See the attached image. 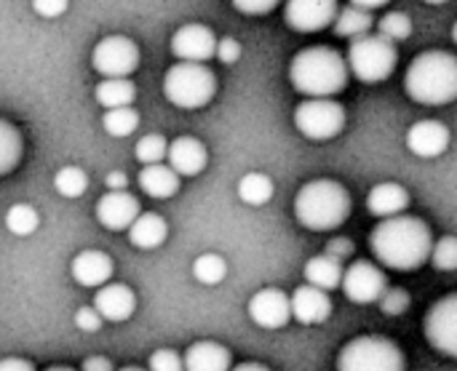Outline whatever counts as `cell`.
<instances>
[{"label":"cell","mask_w":457,"mask_h":371,"mask_svg":"<svg viewBox=\"0 0 457 371\" xmlns=\"http://www.w3.org/2000/svg\"><path fill=\"white\" fill-rule=\"evenodd\" d=\"M46 371H72V369H67V367H51V369H46Z\"/></svg>","instance_id":"49"},{"label":"cell","mask_w":457,"mask_h":371,"mask_svg":"<svg viewBox=\"0 0 457 371\" xmlns=\"http://www.w3.org/2000/svg\"><path fill=\"white\" fill-rule=\"evenodd\" d=\"M426 340L447 359L457 356V294L442 297L426 316Z\"/></svg>","instance_id":"10"},{"label":"cell","mask_w":457,"mask_h":371,"mask_svg":"<svg viewBox=\"0 0 457 371\" xmlns=\"http://www.w3.org/2000/svg\"><path fill=\"white\" fill-rule=\"evenodd\" d=\"M399 62L396 43L386 40L383 35H359L351 40L345 64L361 83H383L394 75Z\"/></svg>","instance_id":"6"},{"label":"cell","mask_w":457,"mask_h":371,"mask_svg":"<svg viewBox=\"0 0 457 371\" xmlns=\"http://www.w3.org/2000/svg\"><path fill=\"white\" fill-rule=\"evenodd\" d=\"M340 286L345 292V297L356 305H372L378 302V297L383 294V289L388 286L386 284V276L380 268H375L372 262H351L348 268H343V278H340Z\"/></svg>","instance_id":"11"},{"label":"cell","mask_w":457,"mask_h":371,"mask_svg":"<svg viewBox=\"0 0 457 371\" xmlns=\"http://www.w3.org/2000/svg\"><path fill=\"white\" fill-rule=\"evenodd\" d=\"M332 29L337 37H359V35H367L372 29V13L367 8H359V5H348L343 11L335 13L332 19Z\"/></svg>","instance_id":"27"},{"label":"cell","mask_w":457,"mask_h":371,"mask_svg":"<svg viewBox=\"0 0 457 371\" xmlns=\"http://www.w3.org/2000/svg\"><path fill=\"white\" fill-rule=\"evenodd\" d=\"M378 35H383L386 40L396 43V40H407L412 35V19L402 11H391L378 21Z\"/></svg>","instance_id":"34"},{"label":"cell","mask_w":457,"mask_h":371,"mask_svg":"<svg viewBox=\"0 0 457 371\" xmlns=\"http://www.w3.org/2000/svg\"><path fill=\"white\" fill-rule=\"evenodd\" d=\"M142 211L139 201L126 190H110L96 203V219L107 230H126Z\"/></svg>","instance_id":"16"},{"label":"cell","mask_w":457,"mask_h":371,"mask_svg":"<svg viewBox=\"0 0 457 371\" xmlns=\"http://www.w3.org/2000/svg\"><path fill=\"white\" fill-rule=\"evenodd\" d=\"M327 254H329L332 260H337V262L351 260V257H353V241H348V238H332V241L327 243Z\"/></svg>","instance_id":"43"},{"label":"cell","mask_w":457,"mask_h":371,"mask_svg":"<svg viewBox=\"0 0 457 371\" xmlns=\"http://www.w3.org/2000/svg\"><path fill=\"white\" fill-rule=\"evenodd\" d=\"M72 278L86 289H99L112 278V260L104 251L88 249L72 260Z\"/></svg>","instance_id":"20"},{"label":"cell","mask_w":457,"mask_h":371,"mask_svg":"<svg viewBox=\"0 0 457 371\" xmlns=\"http://www.w3.org/2000/svg\"><path fill=\"white\" fill-rule=\"evenodd\" d=\"M407 361L402 348L378 334H364L351 340L340 356H337V371H404Z\"/></svg>","instance_id":"7"},{"label":"cell","mask_w":457,"mask_h":371,"mask_svg":"<svg viewBox=\"0 0 457 371\" xmlns=\"http://www.w3.org/2000/svg\"><path fill=\"white\" fill-rule=\"evenodd\" d=\"M163 94L179 110H201L214 99L217 78L206 64L177 62L163 78Z\"/></svg>","instance_id":"5"},{"label":"cell","mask_w":457,"mask_h":371,"mask_svg":"<svg viewBox=\"0 0 457 371\" xmlns=\"http://www.w3.org/2000/svg\"><path fill=\"white\" fill-rule=\"evenodd\" d=\"M5 227L13 235L27 238V235H32L40 227V217H37V211L29 203H13L8 209V214H5Z\"/></svg>","instance_id":"32"},{"label":"cell","mask_w":457,"mask_h":371,"mask_svg":"<svg viewBox=\"0 0 457 371\" xmlns=\"http://www.w3.org/2000/svg\"><path fill=\"white\" fill-rule=\"evenodd\" d=\"M193 278L204 286H217L228 278V262L220 254H201L193 262Z\"/></svg>","instance_id":"31"},{"label":"cell","mask_w":457,"mask_h":371,"mask_svg":"<svg viewBox=\"0 0 457 371\" xmlns=\"http://www.w3.org/2000/svg\"><path fill=\"white\" fill-rule=\"evenodd\" d=\"M0 371H35V367L27 359H3Z\"/></svg>","instance_id":"45"},{"label":"cell","mask_w":457,"mask_h":371,"mask_svg":"<svg viewBox=\"0 0 457 371\" xmlns=\"http://www.w3.org/2000/svg\"><path fill=\"white\" fill-rule=\"evenodd\" d=\"M94 96L102 107L115 110V107H131L137 88L129 78H104L102 83H96Z\"/></svg>","instance_id":"26"},{"label":"cell","mask_w":457,"mask_h":371,"mask_svg":"<svg viewBox=\"0 0 457 371\" xmlns=\"http://www.w3.org/2000/svg\"><path fill=\"white\" fill-rule=\"evenodd\" d=\"M388 0H351V5H359V8H367V11H375V8H383Z\"/></svg>","instance_id":"47"},{"label":"cell","mask_w":457,"mask_h":371,"mask_svg":"<svg viewBox=\"0 0 457 371\" xmlns=\"http://www.w3.org/2000/svg\"><path fill=\"white\" fill-rule=\"evenodd\" d=\"M410 206V193L396 185V182H380L372 187V193L367 195V209L370 214L380 217V219H388V217H396L402 211H407Z\"/></svg>","instance_id":"22"},{"label":"cell","mask_w":457,"mask_h":371,"mask_svg":"<svg viewBox=\"0 0 457 371\" xmlns=\"http://www.w3.org/2000/svg\"><path fill=\"white\" fill-rule=\"evenodd\" d=\"M29 3H32L35 13L43 16V19H56V16H62V13L67 11V5H70V0H29Z\"/></svg>","instance_id":"42"},{"label":"cell","mask_w":457,"mask_h":371,"mask_svg":"<svg viewBox=\"0 0 457 371\" xmlns=\"http://www.w3.org/2000/svg\"><path fill=\"white\" fill-rule=\"evenodd\" d=\"M129 230V241H131V246H137V249H158L163 241H166V235H169V225H166V219L163 217H158V214H137V219L126 227Z\"/></svg>","instance_id":"23"},{"label":"cell","mask_w":457,"mask_h":371,"mask_svg":"<svg viewBox=\"0 0 457 371\" xmlns=\"http://www.w3.org/2000/svg\"><path fill=\"white\" fill-rule=\"evenodd\" d=\"M182 367H185V371H230L233 356H230L228 348L204 340V342H193L185 350Z\"/></svg>","instance_id":"21"},{"label":"cell","mask_w":457,"mask_h":371,"mask_svg":"<svg viewBox=\"0 0 457 371\" xmlns=\"http://www.w3.org/2000/svg\"><path fill=\"white\" fill-rule=\"evenodd\" d=\"M80 371H112V364L104 356H88Z\"/></svg>","instance_id":"44"},{"label":"cell","mask_w":457,"mask_h":371,"mask_svg":"<svg viewBox=\"0 0 457 371\" xmlns=\"http://www.w3.org/2000/svg\"><path fill=\"white\" fill-rule=\"evenodd\" d=\"M102 126L110 136L115 139H126L131 136L137 128H139V112L134 107H115V110H107L104 118H102Z\"/></svg>","instance_id":"30"},{"label":"cell","mask_w":457,"mask_h":371,"mask_svg":"<svg viewBox=\"0 0 457 371\" xmlns=\"http://www.w3.org/2000/svg\"><path fill=\"white\" fill-rule=\"evenodd\" d=\"M378 305H380V310L386 316H402L410 308V292L407 289H399V286H394V289L386 286L383 294L378 297Z\"/></svg>","instance_id":"37"},{"label":"cell","mask_w":457,"mask_h":371,"mask_svg":"<svg viewBox=\"0 0 457 371\" xmlns=\"http://www.w3.org/2000/svg\"><path fill=\"white\" fill-rule=\"evenodd\" d=\"M249 318L260 326V329H284L292 321L289 313V297L281 289H260L252 300H249Z\"/></svg>","instance_id":"14"},{"label":"cell","mask_w":457,"mask_h":371,"mask_svg":"<svg viewBox=\"0 0 457 371\" xmlns=\"http://www.w3.org/2000/svg\"><path fill=\"white\" fill-rule=\"evenodd\" d=\"M137 182H139L142 193H147L150 198H158V201H166L179 190V177L166 163H147L139 171Z\"/></svg>","instance_id":"24"},{"label":"cell","mask_w":457,"mask_h":371,"mask_svg":"<svg viewBox=\"0 0 457 371\" xmlns=\"http://www.w3.org/2000/svg\"><path fill=\"white\" fill-rule=\"evenodd\" d=\"M436 270H445V273H453L457 268V241L455 235H445L436 246H431V257Z\"/></svg>","instance_id":"36"},{"label":"cell","mask_w":457,"mask_h":371,"mask_svg":"<svg viewBox=\"0 0 457 371\" xmlns=\"http://www.w3.org/2000/svg\"><path fill=\"white\" fill-rule=\"evenodd\" d=\"M426 3H431V5H436V3H447V0H426Z\"/></svg>","instance_id":"51"},{"label":"cell","mask_w":457,"mask_h":371,"mask_svg":"<svg viewBox=\"0 0 457 371\" xmlns=\"http://www.w3.org/2000/svg\"><path fill=\"white\" fill-rule=\"evenodd\" d=\"M289 313L295 321H300L305 326H319V324L329 321V316H332L329 292H321L311 284L295 289V294L289 297Z\"/></svg>","instance_id":"15"},{"label":"cell","mask_w":457,"mask_h":371,"mask_svg":"<svg viewBox=\"0 0 457 371\" xmlns=\"http://www.w3.org/2000/svg\"><path fill=\"white\" fill-rule=\"evenodd\" d=\"M91 67L102 78H129L139 67V48L126 35H107L94 45Z\"/></svg>","instance_id":"9"},{"label":"cell","mask_w":457,"mask_h":371,"mask_svg":"<svg viewBox=\"0 0 457 371\" xmlns=\"http://www.w3.org/2000/svg\"><path fill=\"white\" fill-rule=\"evenodd\" d=\"M289 80H292L295 91H300L308 99L335 96L348 83L345 56L329 45L303 48L289 64Z\"/></svg>","instance_id":"2"},{"label":"cell","mask_w":457,"mask_h":371,"mask_svg":"<svg viewBox=\"0 0 457 371\" xmlns=\"http://www.w3.org/2000/svg\"><path fill=\"white\" fill-rule=\"evenodd\" d=\"M214 56H217L222 64H236V62L241 59V43H238L236 37H222V40H217Z\"/></svg>","instance_id":"39"},{"label":"cell","mask_w":457,"mask_h":371,"mask_svg":"<svg viewBox=\"0 0 457 371\" xmlns=\"http://www.w3.org/2000/svg\"><path fill=\"white\" fill-rule=\"evenodd\" d=\"M340 278H343V262L332 260L329 254L313 257L305 265V281L321 292H335L340 289Z\"/></svg>","instance_id":"25"},{"label":"cell","mask_w":457,"mask_h":371,"mask_svg":"<svg viewBox=\"0 0 457 371\" xmlns=\"http://www.w3.org/2000/svg\"><path fill=\"white\" fill-rule=\"evenodd\" d=\"M407 147L418 158H439L450 147V128L439 120H418L407 131Z\"/></svg>","instance_id":"18"},{"label":"cell","mask_w":457,"mask_h":371,"mask_svg":"<svg viewBox=\"0 0 457 371\" xmlns=\"http://www.w3.org/2000/svg\"><path fill=\"white\" fill-rule=\"evenodd\" d=\"M118 371H147V369H137V367H126V369H118Z\"/></svg>","instance_id":"50"},{"label":"cell","mask_w":457,"mask_h":371,"mask_svg":"<svg viewBox=\"0 0 457 371\" xmlns=\"http://www.w3.org/2000/svg\"><path fill=\"white\" fill-rule=\"evenodd\" d=\"M21 153H24V139L19 128L0 118V177L11 174L19 166Z\"/></svg>","instance_id":"28"},{"label":"cell","mask_w":457,"mask_h":371,"mask_svg":"<svg viewBox=\"0 0 457 371\" xmlns=\"http://www.w3.org/2000/svg\"><path fill=\"white\" fill-rule=\"evenodd\" d=\"M54 187H56V193L62 198H80L86 193V187H88V177L78 166H64L54 177Z\"/></svg>","instance_id":"33"},{"label":"cell","mask_w":457,"mask_h":371,"mask_svg":"<svg viewBox=\"0 0 457 371\" xmlns=\"http://www.w3.org/2000/svg\"><path fill=\"white\" fill-rule=\"evenodd\" d=\"M431 246H434L431 227L423 219L404 217V214L383 219L370 235L372 254L386 268L402 270V273L423 268L431 257Z\"/></svg>","instance_id":"1"},{"label":"cell","mask_w":457,"mask_h":371,"mask_svg":"<svg viewBox=\"0 0 457 371\" xmlns=\"http://www.w3.org/2000/svg\"><path fill=\"white\" fill-rule=\"evenodd\" d=\"M217 35L206 24H185L171 35V54L179 62H198L206 64L214 59Z\"/></svg>","instance_id":"13"},{"label":"cell","mask_w":457,"mask_h":371,"mask_svg":"<svg viewBox=\"0 0 457 371\" xmlns=\"http://www.w3.org/2000/svg\"><path fill=\"white\" fill-rule=\"evenodd\" d=\"M166 161H169L166 166L177 177H198L206 169L209 153H206L204 142H198L195 136H179V139L169 142Z\"/></svg>","instance_id":"17"},{"label":"cell","mask_w":457,"mask_h":371,"mask_svg":"<svg viewBox=\"0 0 457 371\" xmlns=\"http://www.w3.org/2000/svg\"><path fill=\"white\" fill-rule=\"evenodd\" d=\"M295 126L303 136L313 142H327L345 128V110L332 96L305 99L295 110Z\"/></svg>","instance_id":"8"},{"label":"cell","mask_w":457,"mask_h":371,"mask_svg":"<svg viewBox=\"0 0 457 371\" xmlns=\"http://www.w3.org/2000/svg\"><path fill=\"white\" fill-rule=\"evenodd\" d=\"M137 308V297L129 286L123 284H104L99 286L96 297H94V310L102 316V321H110V324H120L126 318H131Z\"/></svg>","instance_id":"19"},{"label":"cell","mask_w":457,"mask_h":371,"mask_svg":"<svg viewBox=\"0 0 457 371\" xmlns=\"http://www.w3.org/2000/svg\"><path fill=\"white\" fill-rule=\"evenodd\" d=\"M337 0H287L284 21L295 32H321L337 13Z\"/></svg>","instance_id":"12"},{"label":"cell","mask_w":457,"mask_h":371,"mask_svg":"<svg viewBox=\"0 0 457 371\" xmlns=\"http://www.w3.org/2000/svg\"><path fill=\"white\" fill-rule=\"evenodd\" d=\"M104 185H107V190H126L129 177H126L123 171H110L107 179H104Z\"/></svg>","instance_id":"46"},{"label":"cell","mask_w":457,"mask_h":371,"mask_svg":"<svg viewBox=\"0 0 457 371\" xmlns=\"http://www.w3.org/2000/svg\"><path fill=\"white\" fill-rule=\"evenodd\" d=\"M236 11L249 13V16H260V13H270L281 0H230Z\"/></svg>","instance_id":"40"},{"label":"cell","mask_w":457,"mask_h":371,"mask_svg":"<svg viewBox=\"0 0 457 371\" xmlns=\"http://www.w3.org/2000/svg\"><path fill=\"white\" fill-rule=\"evenodd\" d=\"M351 193L335 179H313L300 187L295 198V217L303 227L316 233L337 230L351 217Z\"/></svg>","instance_id":"4"},{"label":"cell","mask_w":457,"mask_h":371,"mask_svg":"<svg viewBox=\"0 0 457 371\" xmlns=\"http://www.w3.org/2000/svg\"><path fill=\"white\" fill-rule=\"evenodd\" d=\"M102 316L94 310V305L91 308H80L78 313H75V326L80 329V332H99L102 329Z\"/></svg>","instance_id":"41"},{"label":"cell","mask_w":457,"mask_h":371,"mask_svg":"<svg viewBox=\"0 0 457 371\" xmlns=\"http://www.w3.org/2000/svg\"><path fill=\"white\" fill-rule=\"evenodd\" d=\"M407 96L418 104L442 107L457 96V59L450 51H426L412 59L404 75Z\"/></svg>","instance_id":"3"},{"label":"cell","mask_w":457,"mask_h":371,"mask_svg":"<svg viewBox=\"0 0 457 371\" xmlns=\"http://www.w3.org/2000/svg\"><path fill=\"white\" fill-rule=\"evenodd\" d=\"M147 371H185L182 367V356L169 350V348H161L150 356L147 361Z\"/></svg>","instance_id":"38"},{"label":"cell","mask_w":457,"mask_h":371,"mask_svg":"<svg viewBox=\"0 0 457 371\" xmlns=\"http://www.w3.org/2000/svg\"><path fill=\"white\" fill-rule=\"evenodd\" d=\"M273 193H276L273 179L262 171H249L238 182V198L249 206H265L273 198Z\"/></svg>","instance_id":"29"},{"label":"cell","mask_w":457,"mask_h":371,"mask_svg":"<svg viewBox=\"0 0 457 371\" xmlns=\"http://www.w3.org/2000/svg\"><path fill=\"white\" fill-rule=\"evenodd\" d=\"M166 147H169L166 136H161V134H147V136H142V139L137 142L134 155H137V161H139L142 166H147V163H163V161H166Z\"/></svg>","instance_id":"35"},{"label":"cell","mask_w":457,"mask_h":371,"mask_svg":"<svg viewBox=\"0 0 457 371\" xmlns=\"http://www.w3.org/2000/svg\"><path fill=\"white\" fill-rule=\"evenodd\" d=\"M230 371H270L268 367H262V364H257V361H249V364H238L236 369L230 367Z\"/></svg>","instance_id":"48"}]
</instances>
